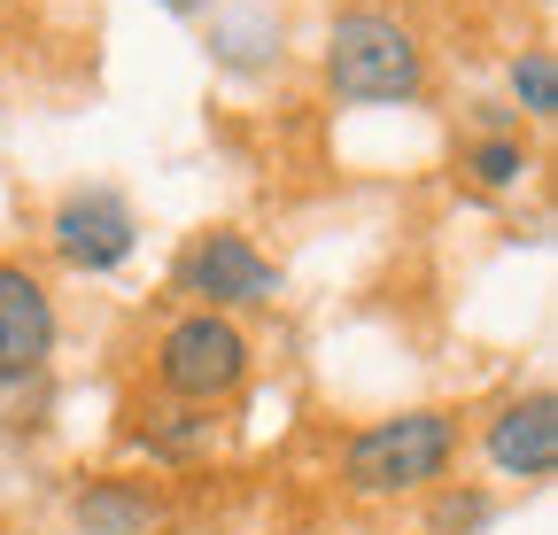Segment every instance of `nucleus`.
<instances>
[{
    "label": "nucleus",
    "instance_id": "obj_1",
    "mask_svg": "<svg viewBox=\"0 0 558 535\" xmlns=\"http://www.w3.org/2000/svg\"><path fill=\"white\" fill-rule=\"evenodd\" d=\"M326 86H333V101H357V109L418 101V94H427V54H418L403 16L341 9L333 32H326Z\"/></svg>",
    "mask_w": 558,
    "mask_h": 535
},
{
    "label": "nucleus",
    "instance_id": "obj_7",
    "mask_svg": "<svg viewBox=\"0 0 558 535\" xmlns=\"http://www.w3.org/2000/svg\"><path fill=\"white\" fill-rule=\"evenodd\" d=\"M488 465L512 474V482H550L558 474V404L543 388L488 420Z\"/></svg>",
    "mask_w": 558,
    "mask_h": 535
},
{
    "label": "nucleus",
    "instance_id": "obj_10",
    "mask_svg": "<svg viewBox=\"0 0 558 535\" xmlns=\"http://www.w3.org/2000/svg\"><path fill=\"white\" fill-rule=\"evenodd\" d=\"M132 442H140V450H156V458H171V465H186V458H202L209 442H218V420L194 412V404H179V412H148V427H140Z\"/></svg>",
    "mask_w": 558,
    "mask_h": 535
},
{
    "label": "nucleus",
    "instance_id": "obj_8",
    "mask_svg": "<svg viewBox=\"0 0 558 535\" xmlns=\"http://www.w3.org/2000/svg\"><path fill=\"white\" fill-rule=\"evenodd\" d=\"M78 527L86 535H148L156 527V497L140 482H86L78 489Z\"/></svg>",
    "mask_w": 558,
    "mask_h": 535
},
{
    "label": "nucleus",
    "instance_id": "obj_11",
    "mask_svg": "<svg viewBox=\"0 0 558 535\" xmlns=\"http://www.w3.org/2000/svg\"><path fill=\"white\" fill-rule=\"evenodd\" d=\"M512 94H520V109L527 117H558V54L550 47H520L512 54Z\"/></svg>",
    "mask_w": 558,
    "mask_h": 535
},
{
    "label": "nucleus",
    "instance_id": "obj_14",
    "mask_svg": "<svg viewBox=\"0 0 558 535\" xmlns=\"http://www.w3.org/2000/svg\"><path fill=\"white\" fill-rule=\"evenodd\" d=\"M171 9H202V0H171Z\"/></svg>",
    "mask_w": 558,
    "mask_h": 535
},
{
    "label": "nucleus",
    "instance_id": "obj_4",
    "mask_svg": "<svg viewBox=\"0 0 558 535\" xmlns=\"http://www.w3.org/2000/svg\"><path fill=\"white\" fill-rule=\"evenodd\" d=\"M179 288L202 295V311H218V318H226V311H264V303L279 295V272H271V256H264L248 233L218 226V233H202V241L186 248Z\"/></svg>",
    "mask_w": 558,
    "mask_h": 535
},
{
    "label": "nucleus",
    "instance_id": "obj_12",
    "mask_svg": "<svg viewBox=\"0 0 558 535\" xmlns=\"http://www.w3.org/2000/svg\"><path fill=\"white\" fill-rule=\"evenodd\" d=\"M465 171H473L481 186H520L535 163H527V148H520V132H497V141H473V148H465Z\"/></svg>",
    "mask_w": 558,
    "mask_h": 535
},
{
    "label": "nucleus",
    "instance_id": "obj_3",
    "mask_svg": "<svg viewBox=\"0 0 558 535\" xmlns=\"http://www.w3.org/2000/svg\"><path fill=\"white\" fill-rule=\"evenodd\" d=\"M248 333L218 311H186L163 326V342H156V380L163 396H179V404L209 412V404H226V396L248 380Z\"/></svg>",
    "mask_w": 558,
    "mask_h": 535
},
{
    "label": "nucleus",
    "instance_id": "obj_13",
    "mask_svg": "<svg viewBox=\"0 0 558 535\" xmlns=\"http://www.w3.org/2000/svg\"><path fill=\"white\" fill-rule=\"evenodd\" d=\"M481 520H488V497H481V489H442V497H435V512H427V527H435V535H473Z\"/></svg>",
    "mask_w": 558,
    "mask_h": 535
},
{
    "label": "nucleus",
    "instance_id": "obj_5",
    "mask_svg": "<svg viewBox=\"0 0 558 535\" xmlns=\"http://www.w3.org/2000/svg\"><path fill=\"white\" fill-rule=\"evenodd\" d=\"M47 241L62 264H78V272H117V264L140 248V218L117 186H78L62 194V210L47 218Z\"/></svg>",
    "mask_w": 558,
    "mask_h": 535
},
{
    "label": "nucleus",
    "instance_id": "obj_9",
    "mask_svg": "<svg viewBox=\"0 0 558 535\" xmlns=\"http://www.w3.org/2000/svg\"><path fill=\"white\" fill-rule=\"evenodd\" d=\"M209 54H218L226 71L279 62V16L264 9V0H248V9H233V16H218V24H209Z\"/></svg>",
    "mask_w": 558,
    "mask_h": 535
},
{
    "label": "nucleus",
    "instance_id": "obj_6",
    "mask_svg": "<svg viewBox=\"0 0 558 535\" xmlns=\"http://www.w3.org/2000/svg\"><path fill=\"white\" fill-rule=\"evenodd\" d=\"M54 357V295L39 272L0 256V388L39 380Z\"/></svg>",
    "mask_w": 558,
    "mask_h": 535
},
{
    "label": "nucleus",
    "instance_id": "obj_2",
    "mask_svg": "<svg viewBox=\"0 0 558 535\" xmlns=\"http://www.w3.org/2000/svg\"><path fill=\"white\" fill-rule=\"evenodd\" d=\"M458 458V420L450 412H396V420H373L349 435L341 450V482L357 497H411L450 474Z\"/></svg>",
    "mask_w": 558,
    "mask_h": 535
}]
</instances>
